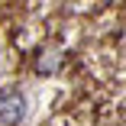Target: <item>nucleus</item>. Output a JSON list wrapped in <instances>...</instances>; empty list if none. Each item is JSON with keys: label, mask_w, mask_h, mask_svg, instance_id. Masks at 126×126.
<instances>
[{"label": "nucleus", "mask_w": 126, "mask_h": 126, "mask_svg": "<svg viewBox=\"0 0 126 126\" xmlns=\"http://www.w3.org/2000/svg\"><path fill=\"white\" fill-rule=\"evenodd\" d=\"M58 62H62V55H58V52H48V55H45V58L39 62V71H42V74L55 71V68H58Z\"/></svg>", "instance_id": "f03ea898"}, {"label": "nucleus", "mask_w": 126, "mask_h": 126, "mask_svg": "<svg viewBox=\"0 0 126 126\" xmlns=\"http://www.w3.org/2000/svg\"><path fill=\"white\" fill-rule=\"evenodd\" d=\"M26 116V104L19 94H0V126H16Z\"/></svg>", "instance_id": "f257e3e1"}]
</instances>
